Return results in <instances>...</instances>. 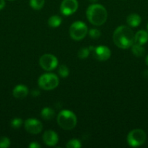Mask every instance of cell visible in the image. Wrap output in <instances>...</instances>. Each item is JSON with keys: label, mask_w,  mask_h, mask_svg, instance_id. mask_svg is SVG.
Here are the masks:
<instances>
[{"label": "cell", "mask_w": 148, "mask_h": 148, "mask_svg": "<svg viewBox=\"0 0 148 148\" xmlns=\"http://www.w3.org/2000/svg\"><path fill=\"white\" fill-rule=\"evenodd\" d=\"M113 38L115 44L120 49H129L134 43L133 32L126 25L118 27L113 33Z\"/></svg>", "instance_id": "obj_1"}, {"label": "cell", "mask_w": 148, "mask_h": 148, "mask_svg": "<svg viewBox=\"0 0 148 148\" xmlns=\"http://www.w3.org/2000/svg\"><path fill=\"white\" fill-rule=\"evenodd\" d=\"M86 17L91 24L100 26L107 20V12L101 4H94L90 5L87 9Z\"/></svg>", "instance_id": "obj_2"}, {"label": "cell", "mask_w": 148, "mask_h": 148, "mask_svg": "<svg viewBox=\"0 0 148 148\" xmlns=\"http://www.w3.org/2000/svg\"><path fill=\"white\" fill-rule=\"evenodd\" d=\"M58 124L65 130H71L75 127L77 124V118L75 114L68 110L60 111L57 119Z\"/></svg>", "instance_id": "obj_3"}, {"label": "cell", "mask_w": 148, "mask_h": 148, "mask_svg": "<svg viewBox=\"0 0 148 148\" xmlns=\"http://www.w3.org/2000/svg\"><path fill=\"white\" fill-rule=\"evenodd\" d=\"M38 84L41 89L45 90H51L58 86L59 79L55 74H44L39 78Z\"/></svg>", "instance_id": "obj_4"}, {"label": "cell", "mask_w": 148, "mask_h": 148, "mask_svg": "<svg viewBox=\"0 0 148 148\" xmlns=\"http://www.w3.org/2000/svg\"><path fill=\"white\" fill-rule=\"evenodd\" d=\"M88 33L86 25L81 21H76L70 27V36L73 40H80L85 38Z\"/></svg>", "instance_id": "obj_5"}, {"label": "cell", "mask_w": 148, "mask_h": 148, "mask_svg": "<svg viewBox=\"0 0 148 148\" xmlns=\"http://www.w3.org/2000/svg\"><path fill=\"white\" fill-rule=\"evenodd\" d=\"M147 139L145 132L140 129L133 130L129 133L127 136L128 144L131 147H139L145 143Z\"/></svg>", "instance_id": "obj_6"}, {"label": "cell", "mask_w": 148, "mask_h": 148, "mask_svg": "<svg viewBox=\"0 0 148 148\" xmlns=\"http://www.w3.org/2000/svg\"><path fill=\"white\" fill-rule=\"evenodd\" d=\"M39 64L44 70L51 71L57 67L58 64V60L54 55L46 53L41 56L39 59Z\"/></svg>", "instance_id": "obj_7"}, {"label": "cell", "mask_w": 148, "mask_h": 148, "mask_svg": "<svg viewBox=\"0 0 148 148\" xmlns=\"http://www.w3.org/2000/svg\"><path fill=\"white\" fill-rule=\"evenodd\" d=\"M78 7L77 0H63L60 5V12L64 15H71L76 12Z\"/></svg>", "instance_id": "obj_8"}, {"label": "cell", "mask_w": 148, "mask_h": 148, "mask_svg": "<svg viewBox=\"0 0 148 148\" xmlns=\"http://www.w3.org/2000/svg\"><path fill=\"white\" fill-rule=\"evenodd\" d=\"M25 129L28 132L33 134H37L42 131L43 125L41 122L36 119H28L25 121Z\"/></svg>", "instance_id": "obj_9"}, {"label": "cell", "mask_w": 148, "mask_h": 148, "mask_svg": "<svg viewBox=\"0 0 148 148\" xmlns=\"http://www.w3.org/2000/svg\"><path fill=\"white\" fill-rule=\"evenodd\" d=\"M94 51L95 58L100 62H104V61L107 60L111 55L110 49L107 48V46H100L97 48H94Z\"/></svg>", "instance_id": "obj_10"}, {"label": "cell", "mask_w": 148, "mask_h": 148, "mask_svg": "<svg viewBox=\"0 0 148 148\" xmlns=\"http://www.w3.org/2000/svg\"><path fill=\"white\" fill-rule=\"evenodd\" d=\"M43 140L48 146H55L58 143V136L52 130H47L44 134Z\"/></svg>", "instance_id": "obj_11"}, {"label": "cell", "mask_w": 148, "mask_h": 148, "mask_svg": "<svg viewBox=\"0 0 148 148\" xmlns=\"http://www.w3.org/2000/svg\"><path fill=\"white\" fill-rule=\"evenodd\" d=\"M28 93V89L26 86L23 85H18L14 88L12 94L15 98L22 99L27 96Z\"/></svg>", "instance_id": "obj_12"}, {"label": "cell", "mask_w": 148, "mask_h": 148, "mask_svg": "<svg viewBox=\"0 0 148 148\" xmlns=\"http://www.w3.org/2000/svg\"><path fill=\"white\" fill-rule=\"evenodd\" d=\"M148 41V32L144 30H140L134 35V43L142 45Z\"/></svg>", "instance_id": "obj_13"}, {"label": "cell", "mask_w": 148, "mask_h": 148, "mask_svg": "<svg viewBox=\"0 0 148 148\" xmlns=\"http://www.w3.org/2000/svg\"><path fill=\"white\" fill-rule=\"evenodd\" d=\"M141 21H142V19H141L140 16L135 13L129 14L126 18V22H127L128 25L132 27H136L139 26L140 25Z\"/></svg>", "instance_id": "obj_14"}, {"label": "cell", "mask_w": 148, "mask_h": 148, "mask_svg": "<svg viewBox=\"0 0 148 148\" xmlns=\"http://www.w3.org/2000/svg\"><path fill=\"white\" fill-rule=\"evenodd\" d=\"M55 111L53 109L49 108V107H46V108H43L41 112V116L42 118L44 120H51L55 117Z\"/></svg>", "instance_id": "obj_15"}, {"label": "cell", "mask_w": 148, "mask_h": 148, "mask_svg": "<svg viewBox=\"0 0 148 148\" xmlns=\"http://www.w3.org/2000/svg\"><path fill=\"white\" fill-rule=\"evenodd\" d=\"M131 51L133 53V55L137 57H140L145 54V49L142 46V45L137 44V43H133L132 45Z\"/></svg>", "instance_id": "obj_16"}, {"label": "cell", "mask_w": 148, "mask_h": 148, "mask_svg": "<svg viewBox=\"0 0 148 148\" xmlns=\"http://www.w3.org/2000/svg\"><path fill=\"white\" fill-rule=\"evenodd\" d=\"M61 23H62V19L59 16L57 15H53L50 17L48 20V25L49 27H57L58 26L60 25Z\"/></svg>", "instance_id": "obj_17"}, {"label": "cell", "mask_w": 148, "mask_h": 148, "mask_svg": "<svg viewBox=\"0 0 148 148\" xmlns=\"http://www.w3.org/2000/svg\"><path fill=\"white\" fill-rule=\"evenodd\" d=\"M45 0H30V5L33 10H39L44 7Z\"/></svg>", "instance_id": "obj_18"}, {"label": "cell", "mask_w": 148, "mask_h": 148, "mask_svg": "<svg viewBox=\"0 0 148 148\" xmlns=\"http://www.w3.org/2000/svg\"><path fill=\"white\" fill-rule=\"evenodd\" d=\"M66 147L68 148H79L81 147V142L76 139H73L67 143Z\"/></svg>", "instance_id": "obj_19"}, {"label": "cell", "mask_w": 148, "mask_h": 148, "mask_svg": "<svg viewBox=\"0 0 148 148\" xmlns=\"http://www.w3.org/2000/svg\"><path fill=\"white\" fill-rule=\"evenodd\" d=\"M58 73L62 77H66L69 75V69L66 65H61L58 69Z\"/></svg>", "instance_id": "obj_20"}, {"label": "cell", "mask_w": 148, "mask_h": 148, "mask_svg": "<svg viewBox=\"0 0 148 148\" xmlns=\"http://www.w3.org/2000/svg\"><path fill=\"white\" fill-rule=\"evenodd\" d=\"M89 49H88V48H82V49H81L78 51V56L81 59H85V58L88 57L89 55Z\"/></svg>", "instance_id": "obj_21"}, {"label": "cell", "mask_w": 148, "mask_h": 148, "mask_svg": "<svg viewBox=\"0 0 148 148\" xmlns=\"http://www.w3.org/2000/svg\"><path fill=\"white\" fill-rule=\"evenodd\" d=\"M10 145V141L7 137H0V148H7Z\"/></svg>", "instance_id": "obj_22"}, {"label": "cell", "mask_w": 148, "mask_h": 148, "mask_svg": "<svg viewBox=\"0 0 148 148\" xmlns=\"http://www.w3.org/2000/svg\"><path fill=\"white\" fill-rule=\"evenodd\" d=\"M89 35L92 38L97 39L100 37V36H101V32L99 30H97V29H91L89 31Z\"/></svg>", "instance_id": "obj_23"}, {"label": "cell", "mask_w": 148, "mask_h": 148, "mask_svg": "<svg viewBox=\"0 0 148 148\" xmlns=\"http://www.w3.org/2000/svg\"><path fill=\"white\" fill-rule=\"evenodd\" d=\"M23 124V121L20 118H15L11 121V127L15 129H17L20 127V126Z\"/></svg>", "instance_id": "obj_24"}, {"label": "cell", "mask_w": 148, "mask_h": 148, "mask_svg": "<svg viewBox=\"0 0 148 148\" xmlns=\"http://www.w3.org/2000/svg\"><path fill=\"white\" fill-rule=\"evenodd\" d=\"M29 147L30 148H39V147H41V145L39 144V143H36V142H33V143H31L30 145H29Z\"/></svg>", "instance_id": "obj_25"}, {"label": "cell", "mask_w": 148, "mask_h": 148, "mask_svg": "<svg viewBox=\"0 0 148 148\" xmlns=\"http://www.w3.org/2000/svg\"><path fill=\"white\" fill-rule=\"evenodd\" d=\"M31 94L33 97H36V96H38V95H39L40 92H39L38 90H33L31 92Z\"/></svg>", "instance_id": "obj_26"}, {"label": "cell", "mask_w": 148, "mask_h": 148, "mask_svg": "<svg viewBox=\"0 0 148 148\" xmlns=\"http://www.w3.org/2000/svg\"><path fill=\"white\" fill-rule=\"evenodd\" d=\"M5 6V1L4 0H0V10H2Z\"/></svg>", "instance_id": "obj_27"}, {"label": "cell", "mask_w": 148, "mask_h": 148, "mask_svg": "<svg viewBox=\"0 0 148 148\" xmlns=\"http://www.w3.org/2000/svg\"><path fill=\"white\" fill-rule=\"evenodd\" d=\"M144 75H145V77L146 78H148V69L147 70H146L145 72V73H144Z\"/></svg>", "instance_id": "obj_28"}, {"label": "cell", "mask_w": 148, "mask_h": 148, "mask_svg": "<svg viewBox=\"0 0 148 148\" xmlns=\"http://www.w3.org/2000/svg\"><path fill=\"white\" fill-rule=\"evenodd\" d=\"M145 62H146V64L148 66V55L147 56L146 59H145Z\"/></svg>", "instance_id": "obj_29"}, {"label": "cell", "mask_w": 148, "mask_h": 148, "mask_svg": "<svg viewBox=\"0 0 148 148\" xmlns=\"http://www.w3.org/2000/svg\"><path fill=\"white\" fill-rule=\"evenodd\" d=\"M90 1H91V2H95V1H97V0H89Z\"/></svg>", "instance_id": "obj_30"}, {"label": "cell", "mask_w": 148, "mask_h": 148, "mask_svg": "<svg viewBox=\"0 0 148 148\" xmlns=\"http://www.w3.org/2000/svg\"><path fill=\"white\" fill-rule=\"evenodd\" d=\"M147 32H148V25H147Z\"/></svg>", "instance_id": "obj_31"}, {"label": "cell", "mask_w": 148, "mask_h": 148, "mask_svg": "<svg viewBox=\"0 0 148 148\" xmlns=\"http://www.w3.org/2000/svg\"><path fill=\"white\" fill-rule=\"evenodd\" d=\"M10 1H13V0H10Z\"/></svg>", "instance_id": "obj_32"}]
</instances>
